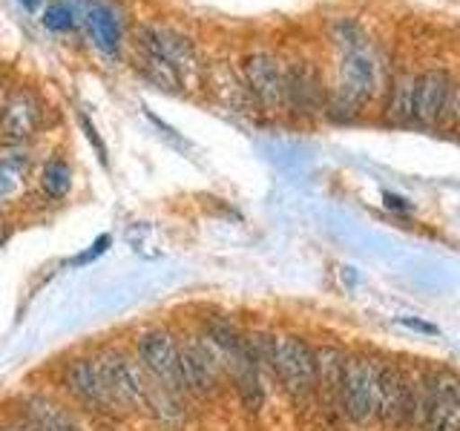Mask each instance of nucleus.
<instances>
[{
  "instance_id": "1",
  "label": "nucleus",
  "mask_w": 460,
  "mask_h": 431,
  "mask_svg": "<svg viewBox=\"0 0 460 431\" xmlns=\"http://www.w3.org/2000/svg\"><path fill=\"white\" fill-rule=\"evenodd\" d=\"M377 374L380 363L371 356H345L340 383V409L349 420L366 426L377 417Z\"/></svg>"
},
{
  "instance_id": "11",
  "label": "nucleus",
  "mask_w": 460,
  "mask_h": 431,
  "mask_svg": "<svg viewBox=\"0 0 460 431\" xmlns=\"http://www.w3.org/2000/svg\"><path fill=\"white\" fill-rule=\"evenodd\" d=\"M285 107L299 115H314L325 110V92L316 69L305 61L285 69Z\"/></svg>"
},
{
  "instance_id": "8",
  "label": "nucleus",
  "mask_w": 460,
  "mask_h": 431,
  "mask_svg": "<svg viewBox=\"0 0 460 431\" xmlns=\"http://www.w3.org/2000/svg\"><path fill=\"white\" fill-rule=\"evenodd\" d=\"M179 365H181L184 391L199 394V397H208L216 391L219 371L225 368L219 351H216L205 337L179 342Z\"/></svg>"
},
{
  "instance_id": "16",
  "label": "nucleus",
  "mask_w": 460,
  "mask_h": 431,
  "mask_svg": "<svg viewBox=\"0 0 460 431\" xmlns=\"http://www.w3.org/2000/svg\"><path fill=\"white\" fill-rule=\"evenodd\" d=\"M40 187L49 198H64L72 187V170L61 155H52L40 167Z\"/></svg>"
},
{
  "instance_id": "17",
  "label": "nucleus",
  "mask_w": 460,
  "mask_h": 431,
  "mask_svg": "<svg viewBox=\"0 0 460 431\" xmlns=\"http://www.w3.org/2000/svg\"><path fill=\"white\" fill-rule=\"evenodd\" d=\"M388 119L397 124L414 121V78H400L392 101H388Z\"/></svg>"
},
{
  "instance_id": "23",
  "label": "nucleus",
  "mask_w": 460,
  "mask_h": 431,
  "mask_svg": "<svg viewBox=\"0 0 460 431\" xmlns=\"http://www.w3.org/2000/svg\"><path fill=\"white\" fill-rule=\"evenodd\" d=\"M0 431H29L26 426H9V423H0Z\"/></svg>"
},
{
  "instance_id": "22",
  "label": "nucleus",
  "mask_w": 460,
  "mask_h": 431,
  "mask_svg": "<svg viewBox=\"0 0 460 431\" xmlns=\"http://www.w3.org/2000/svg\"><path fill=\"white\" fill-rule=\"evenodd\" d=\"M23 4V9H29V12H35L38 6H40V0H21Z\"/></svg>"
},
{
  "instance_id": "3",
  "label": "nucleus",
  "mask_w": 460,
  "mask_h": 431,
  "mask_svg": "<svg viewBox=\"0 0 460 431\" xmlns=\"http://www.w3.org/2000/svg\"><path fill=\"white\" fill-rule=\"evenodd\" d=\"M136 356L141 371L147 374L150 380H155L162 388L172 394H184L181 385V365H179V342L170 330L153 328L144 330L136 339Z\"/></svg>"
},
{
  "instance_id": "10",
  "label": "nucleus",
  "mask_w": 460,
  "mask_h": 431,
  "mask_svg": "<svg viewBox=\"0 0 460 431\" xmlns=\"http://www.w3.org/2000/svg\"><path fill=\"white\" fill-rule=\"evenodd\" d=\"M40 121H43L40 98L32 90H14L0 104V133L14 144L32 138L40 129Z\"/></svg>"
},
{
  "instance_id": "24",
  "label": "nucleus",
  "mask_w": 460,
  "mask_h": 431,
  "mask_svg": "<svg viewBox=\"0 0 460 431\" xmlns=\"http://www.w3.org/2000/svg\"><path fill=\"white\" fill-rule=\"evenodd\" d=\"M0 104H4V75H0Z\"/></svg>"
},
{
  "instance_id": "7",
  "label": "nucleus",
  "mask_w": 460,
  "mask_h": 431,
  "mask_svg": "<svg viewBox=\"0 0 460 431\" xmlns=\"http://www.w3.org/2000/svg\"><path fill=\"white\" fill-rule=\"evenodd\" d=\"M61 380L64 388L75 397L81 406H86L90 411L98 414H119V402L112 400L107 380H104V371H101L98 359H69L61 371Z\"/></svg>"
},
{
  "instance_id": "12",
  "label": "nucleus",
  "mask_w": 460,
  "mask_h": 431,
  "mask_svg": "<svg viewBox=\"0 0 460 431\" xmlns=\"http://www.w3.org/2000/svg\"><path fill=\"white\" fill-rule=\"evenodd\" d=\"M452 98V81L440 69H429L414 78V121L435 124L446 115Z\"/></svg>"
},
{
  "instance_id": "6",
  "label": "nucleus",
  "mask_w": 460,
  "mask_h": 431,
  "mask_svg": "<svg viewBox=\"0 0 460 431\" xmlns=\"http://www.w3.org/2000/svg\"><path fill=\"white\" fill-rule=\"evenodd\" d=\"M423 431H460V377L452 371L426 374Z\"/></svg>"
},
{
  "instance_id": "5",
  "label": "nucleus",
  "mask_w": 460,
  "mask_h": 431,
  "mask_svg": "<svg viewBox=\"0 0 460 431\" xmlns=\"http://www.w3.org/2000/svg\"><path fill=\"white\" fill-rule=\"evenodd\" d=\"M101 371H104V380L112 400L119 402V409H129V411H141L147 409L150 400V377L141 371V365L129 363V359L121 351H107L98 359Z\"/></svg>"
},
{
  "instance_id": "13",
  "label": "nucleus",
  "mask_w": 460,
  "mask_h": 431,
  "mask_svg": "<svg viewBox=\"0 0 460 431\" xmlns=\"http://www.w3.org/2000/svg\"><path fill=\"white\" fill-rule=\"evenodd\" d=\"M21 417L29 431H81L78 420L52 397L29 394L21 400Z\"/></svg>"
},
{
  "instance_id": "4",
  "label": "nucleus",
  "mask_w": 460,
  "mask_h": 431,
  "mask_svg": "<svg viewBox=\"0 0 460 431\" xmlns=\"http://www.w3.org/2000/svg\"><path fill=\"white\" fill-rule=\"evenodd\" d=\"M136 47L153 52L155 57H162V61L181 78L184 86L201 72V57H199L196 43L187 35L176 32V29L138 26L136 29Z\"/></svg>"
},
{
  "instance_id": "2",
  "label": "nucleus",
  "mask_w": 460,
  "mask_h": 431,
  "mask_svg": "<svg viewBox=\"0 0 460 431\" xmlns=\"http://www.w3.org/2000/svg\"><path fill=\"white\" fill-rule=\"evenodd\" d=\"M270 371L291 397H308L316 388V354L299 337H273Z\"/></svg>"
},
{
  "instance_id": "14",
  "label": "nucleus",
  "mask_w": 460,
  "mask_h": 431,
  "mask_svg": "<svg viewBox=\"0 0 460 431\" xmlns=\"http://www.w3.org/2000/svg\"><path fill=\"white\" fill-rule=\"evenodd\" d=\"M86 29L95 40V47L107 55H115L121 49V21L115 12L104 4H90L86 9Z\"/></svg>"
},
{
  "instance_id": "9",
  "label": "nucleus",
  "mask_w": 460,
  "mask_h": 431,
  "mask_svg": "<svg viewBox=\"0 0 460 431\" xmlns=\"http://www.w3.org/2000/svg\"><path fill=\"white\" fill-rule=\"evenodd\" d=\"M242 81L248 95L268 112L285 107V69L268 52H251L242 61Z\"/></svg>"
},
{
  "instance_id": "18",
  "label": "nucleus",
  "mask_w": 460,
  "mask_h": 431,
  "mask_svg": "<svg viewBox=\"0 0 460 431\" xmlns=\"http://www.w3.org/2000/svg\"><path fill=\"white\" fill-rule=\"evenodd\" d=\"M43 26L52 29V32H69L75 26V14L66 4H49L47 12H43Z\"/></svg>"
},
{
  "instance_id": "21",
  "label": "nucleus",
  "mask_w": 460,
  "mask_h": 431,
  "mask_svg": "<svg viewBox=\"0 0 460 431\" xmlns=\"http://www.w3.org/2000/svg\"><path fill=\"white\" fill-rule=\"evenodd\" d=\"M406 328H414V330H423V334H438V328L435 325H429V322H417V320H400Z\"/></svg>"
},
{
  "instance_id": "19",
  "label": "nucleus",
  "mask_w": 460,
  "mask_h": 431,
  "mask_svg": "<svg viewBox=\"0 0 460 431\" xmlns=\"http://www.w3.org/2000/svg\"><path fill=\"white\" fill-rule=\"evenodd\" d=\"M23 164H26V153L21 150V144L9 141L6 147H0V167H6L12 172H21Z\"/></svg>"
},
{
  "instance_id": "20",
  "label": "nucleus",
  "mask_w": 460,
  "mask_h": 431,
  "mask_svg": "<svg viewBox=\"0 0 460 431\" xmlns=\"http://www.w3.org/2000/svg\"><path fill=\"white\" fill-rule=\"evenodd\" d=\"M446 115H449L455 124H460V90L457 92L452 90V98H449V107H446Z\"/></svg>"
},
{
  "instance_id": "15",
  "label": "nucleus",
  "mask_w": 460,
  "mask_h": 431,
  "mask_svg": "<svg viewBox=\"0 0 460 431\" xmlns=\"http://www.w3.org/2000/svg\"><path fill=\"white\" fill-rule=\"evenodd\" d=\"M314 354H316V388H323V394L331 402H340V383H342L345 356L337 348H320Z\"/></svg>"
}]
</instances>
